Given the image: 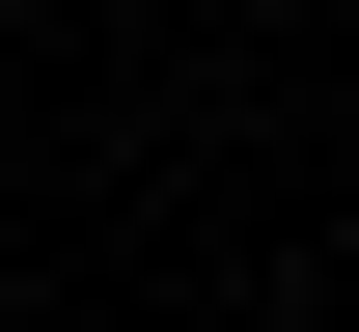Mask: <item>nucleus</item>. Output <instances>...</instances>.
Listing matches in <instances>:
<instances>
[]
</instances>
